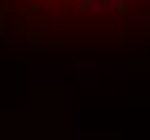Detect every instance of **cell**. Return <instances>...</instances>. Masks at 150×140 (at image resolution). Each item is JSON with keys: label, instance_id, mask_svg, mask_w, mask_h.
I'll return each mask as SVG.
<instances>
[{"label": "cell", "instance_id": "6da1fadb", "mask_svg": "<svg viewBox=\"0 0 150 140\" xmlns=\"http://www.w3.org/2000/svg\"><path fill=\"white\" fill-rule=\"evenodd\" d=\"M84 24H150V0H21Z\"/></svg>", "mask_w": 150, "mask_h": 140}]
</instances>
